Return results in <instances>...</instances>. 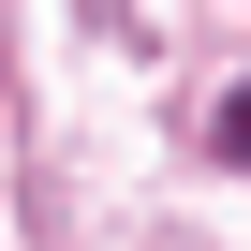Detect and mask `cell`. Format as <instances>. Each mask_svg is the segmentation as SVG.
<instances>
[{
    "instance_id": "obj_1",
    "label": "cell",
    "mask_w": 251,
    "mask_h": 251,
    "mask_svg": "<svg viewBox=\"0 0 251 251\" xmlns=\"http://www.w3.org/2000/svg\"><path fill=\"white\" fill-rule=\"evenodd\" d=\"M222 148H236V163H251V89H236V103H222Z\"/></svg>"
}]
</instances>
